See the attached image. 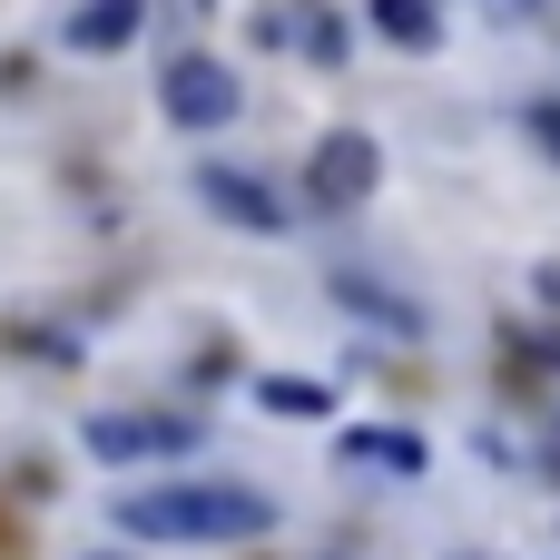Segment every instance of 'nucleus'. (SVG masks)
Wrapping results in <instances>:
<instances>
[{
    "instance_id": "obj_2",
    "label": "nucleus",
    "mask_w": 560,
    "mask_h": 560,
    "mask_svg": "<svg viewBox=\"0 0 560 560\" xmlns=\"http://www.w3.org/2000/svg\"><path fill=\"white\" fill-rule=\"evenodd\" d=\"M236 108H246V79H236L217 49H177V59L158 69V118H167V128L197 138V128H226Z\"/></svg>"
},
{
    "instance_id": "obj_13",
    "label": "nucleus",
    "mask_w": 560,
    "mask_h": 560,
    "mask_svg": "<svg viewBox=\"0 0 560 560\" xmlns=\"http://www.w3.org/2000/svg\"><path fill=\"white\" fill-rule=\"evenodd\" d=\"M541 295H551V305H560V266H541Z\"/></svg>"
},
{
    "instance_id": "obj_14",
    "label": "nucleus",
    "mask_w": 560,
    "mask_h": 560,
    "mask_svg": "<svg viewBox=\"0 0 560 560\" xmlns=\"http://www.w3.org/2000/svg\"><path fill=\"white\" fill-rule=\"evenodd\" d=\"M98 560H118V551H98Z\"/></svg>"
},
{
    "instance_id": "obj_12",
    "label": "nucleus",
    "mask_w": 560,
    "mask_h": 560,
    "mask_svg": "<svg viewBox=\"0 0 560 560\" xmlns=\"http://www.w3.org/2000/svg\"><path fill=\"white\" fill-rule=\"evenodd\" d=\"M522 118H532V138H541V158H560V98H532Z\"/></svg>"
},
{
    "instance_id": "obj_4",
    "label": "nucleus",
    "mask_w": 560,
    "mask_h": 560,
    "mask_svg": "<svg viewBox=\"0 0 560 560\" xmlns=\"http://www.w3.org/2000/svg\"><path fill=\"white\" fill-rule=\"evenodd\" d=\"M374 187H384V148H374L364 128H325L315 158H305V197H315L325 217H345V207H364Z\"/></svg>"
},
{
    "instance_id": "obj_8",
    "label": "nucleus",
    "mask_w": 560,
    "mask_h": 560,
    "mask_svg": "<svg viewBox=\"0 0 560 560\" xmlns=\"http://www.w3.org/2000/svg\"><path fill=\"white\" fill-rule=\"evenodd\" d=\"M335 305H354V315L384 325V335H423V305H404L394 285H374V276H354V266H335Z\"/></svg>"
},
{
    "instance_id": "obj_7",
    "label": "nucleus",
    "mask_w": 560,
    "mask_h": 560,
    "mask_svg": "<svg viewBox=\"0 0 560 560\" xmlns=\"http://www.w3.org/2000/svg\"><path fill=\"white\" fill-rule=\"evenodd\" d=\"M266 39H295L315 69H335V59H345V20H335V10H315V0H295V10H266Z\"/></svg>"
},
{
    "instance_id": "obj_5",
    "label": "nucleus",
    "mask_w": 560,
    "mask_h": 560,
    "mask_svg": "<svg viewBox=\"0 0 560 560\" xmlns=\"http://www.w3.org/2000/svg\"><path fill=\"white\" fill-rule=\"evenodd\" d=\"M79 443H89V463H177V453H197V423H177V413H89Z\"/></svg>"
},
{
    "instance_id": "obj_9",
    "label": "nucleus",
    "mask_w": 560,
    "mask_h": 560,
    "mask_svg": "<svg viewBox=\"0 0 560 560\" xmlns=\"http://www.w3.org/2000/svg\"><path fill=\"white\" fill-rule=\"evenodd\" d=\"M364 20L394 49H443V0H364Z\"/></svg>"
},
{
    "instance_id": "obj_1",
    "label": "nucleus",
    "mask_w": 560,
    "mask_h": 560,
    "mask_svg": "<svg viewBox=\"0 0 560 560\" xmlns=\"http://www.w3.org/2000/svg\"><path fill=\"white\" fill-rule=\"evenodd\" d=\"M276 532V502L256 482H148V492H118V541H266Z\"/></svg>"
},
{
    "instance_id": "obj_6",
    "label": "nucleus",
    "mask_w": 560,
    "mask_h": 560,
    "mask_svg": "<svg viewBox=\"0 0 560 560\" xmlns=\"http://www.w3.org/2000/svg\"><path fill=\"white\" fill-rule=\"evenodd\" d=\"M138 30H148V0H69L59 49L69 59H118V49H138Z\"/></svg>"
},
{
    "instance_id": "obj_10",
    "label": "nucleus",
    "mask_w": 560,
    "mask_h": 560,
    "mask_svg": "<svg viewBox=\"0 0 560 560\" xmlns=\"http://www.w3.org/2000/svg\"><path fill=\"white\" fill-rule=\"evenodd\" d=\"M256 404L295 413V423H335V384H315V374H256Z\"/></svg>"
},
{
    "instance_id": "obj_3",
    "label": "nucleus",
    "mask_w": 560,
    "mask_h": 560,
    "mask_svg": "<svg viewBox=\"0 0 560 560\" xmlns=\"http://www.w3.org/2000/svg\"><path fill=\"white\" fill-rule=\"evenodd\" d=\"M187 187H197V207H207L217 226H236V236H285V226H295L285 187H266V177H256V167H236V158H207Z\"/></svg>"
},
{
    "instance_id": "obj_11",
    "label": "nucleus",
    "mask_w": 560,
    "mask_h": 560,
    "mask_svg": "<svg viewBox=\"0 0 560 560\" xmlns=\"http://www.w3.org/2000/svg\"><path fill=\"white\" fill-rule=\"evenodd\" d=\"M335 453H345V463H374V472H423V443H413V433H364V423H354Z\"/></svg>"
}]
</instances>
